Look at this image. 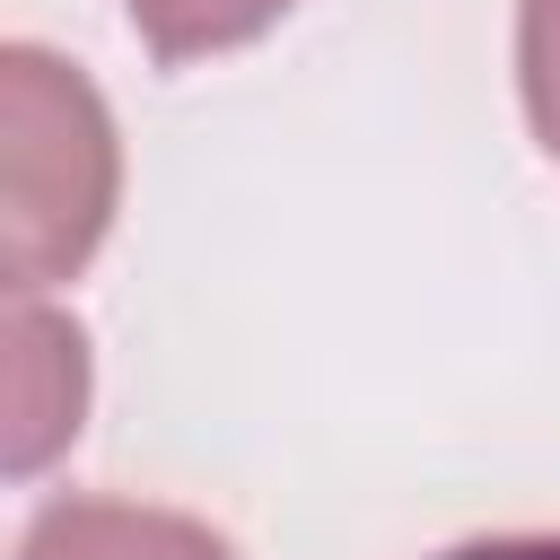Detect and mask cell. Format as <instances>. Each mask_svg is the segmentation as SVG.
<instances>
[{
  "mask_svg": "<svg viewBox=\"0 0 560 560\" xmlns=\"http://www.w3.org/2000/svg\"><path fill=\"white\" fill-rule=\"evenodd\" d=\"M289 0H131V26L149 35L158 61H192V52H219V44H245L280 18Z\"/></svg>",
  "mask_w": 560,
  "mask_h": 560,
  "instance_id": "cell-4",
  "label": "cell"
},
{
  "mask_svg": "<svg viewBox=\"0 0 560 560\" xmlns=\"http://www.w3.org/2000/svg\"><path fill=\"white\" fill-rule=\"evenodd\" d=\"M438 560H560V534H490V542H455Z\"/></svg>",
  "mask_w": 560,
  "mask_h": 560,
  "instance_id": "cell-6",
  "label": "cell"
},
{
  "mask_svg": "<svg viewBox=\"0 0 560 560\" xmlns=\"http://www.w3.org/2000/svg\"><path fill=\"white\" fill-rule=\"evenodd\" d=\"M88 411V341L70 315H44L35 298L9 306V464L35 472L79 438Z\"/></svg>",
  "mask_w": 560,
  "mask_h": 560,
  "instance_id": "cell-2",
  "label": "cell"
},
{
  "mask_svg": "<svg viewBox=\"0 0 560 560\" xmlns=\"http://www.w3.org/2000/svg\"><path fill=\"white\" fill-rule=\"evenodd\" d=\"M18 560H236L219 534H201L192 516L166 508H122V499H70L52 516H35Z\"/></svg>",
  "mask_w": 560,
  "mask_h": 560,
  "instance_id": "cell-3",
  "label": "cell"
},
{
  "mask_svg": "<svg viewBox=\"0 0 560 560\" xmlns=\"http://www.w3.org/2000/svg\"><path fill=\"white\" fill-rule=\"evenodd\" d=\"M525 105L542 149L560 158V0H525Z\"/></svg>",
  "mask_w": 560,
  "mask_h": 560,
  "instance_id": "cell-5",
  "label": "cell"
},
{
  "mask_svg": "<svg viewBox=\"0 0 560 560\" xmlns=\"http://www.w3.org/2000/svg\"><path fill=\"white\" fill-rule=\"evenodd\" d=\"M0 184H9V289L35 298L52 280H70L114 210V122L96 105V88L18 44L0 61Z\"/></svg>",
  "mask_w": 560,
  "mask_h": 560,
  "instance_id": "cell-1",
  "label": "cell"
}]
</instances>
